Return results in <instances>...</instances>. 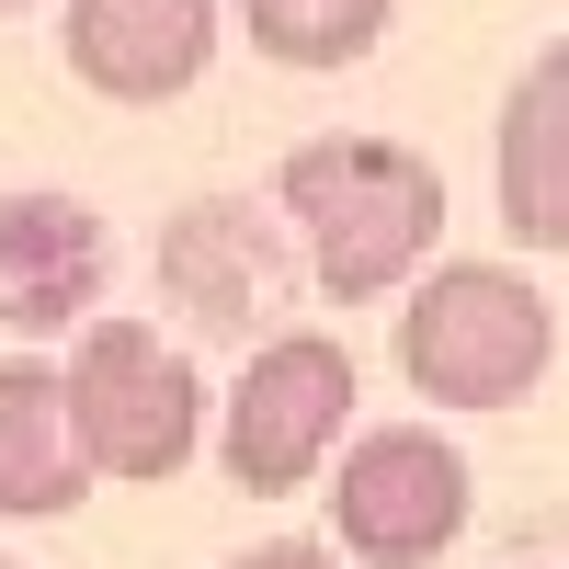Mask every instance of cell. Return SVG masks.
I'll use <instances>...</instances> for the list:
<instances>
[{"instance_id":"12","label":"cell","mask_w":569,"mask_h":569,"mask_svg":"<svg viewBox=\"0 0 569 569\" xmlns=\"http://www.w3.org/2000/svg\"><path fill=\"white\" fill-rule=\"evenodd\" d=\"M0 12H23V0H0Z\"/></svg>"},{"instance_id":"2","label":"cell","mask_w":569,"mask_h":569,"mask_svg":"<svg viewBox=\"0 0 569 569\" xmlns=\"http://www.w3.org/2000/svg\"><path fill=\"white\" fill-rule=\"evenodd\" d=\"M558 353V308L512 262H433V284L399 319V376L433 410H512L536 399Z\"/></svg>"},{"instance_id":"3","label":"cell","mask_w":569,"mask_h":569,"mask_svg":"<svg viewBox=\"0 0 569 569\" xmlns=\"http://www.w3.org/2000/svg\"><path fill=\"white\" fill-rule=\"evenodd\" d=\"M342 421H353V353L330 330H284V342H262L240 365L217 456H228V479L251 501H297L319 479V456L342 445Z\"/></svg>"},{"instance_id":"10","label":"cell","mask_w":569,"mask_h":569,"mask_svg":"<svg viewBox=\"0 0 569 569\" xmlns=\"http://www.w3.org/2000/svg\"><path fill=\"white\" fill-rule=\"evenodd\" d=\"M388 12H399V0H240L251 46L284 58V69H342V58H365V46L388 34Z\"/></svg>"},{"instance_id":"11","label":"cell","mask_w":569,"mask_h":569,"mask_svg":"<svg viewBox=\"0 0 569 569\" xmlns=\"http://www.w3.org/2000/svg\"><path fill=\"white\" fill-rule=\"evenodd\" d=\"M228 569H342V558H330V547H308V536H273V547L228 558Z\"/></svg>"},{"instance_id":"13","label":"cell","mask_w":569,"mask_h":569,"mask_svg":"<svg viewBox=\"0 0 569 569\" xmlns=\"http://www.w3.org/2000/svg\"><path fill=\"white\" fill-rule=\"evenodd\" d=\"M0 569H12V558H0Z\"/></svg>"},{"instance_id":"9","label":"cell","mask_w":569,"mask_h":569,"mask_svg":"<svg viewBox=\"0 0 569 569\" xmlns=\"http://www.w3.org/2000/svg\"><path fill=\"white\" fill-rule=\"evenodd\" d=\"M501 228L525 251H569V34L525 58L501 103Z\"/></svg>"},{"instance_id":"5","label":"cell","mask_w":569,"mask_h":569,"mask_svg":"<svg viewBox=\"0 0 569 569\" xmlns=\"http://www.w3.org/2000/svg\"><path fill=\"white\" fill-rule=\"evenodd\" d=\"M330 536L365 569H433L467 536V456L445 433H421V421L365 433L342 456V479H330Z\"/></svg>"},{"instance_id":"4","label":"cell","mask_w":569,"mask_h":569,"mask_svg":"<svg viewBox=\"0 0 569 569\" xmlns=\"http://www.w3.org/2000/svg\"><path fill=\"white\" fill-rule=\"evenodd\" d=\"M69 399H80L91 467H103V479H137V490H160L171 467L194 456V433H206V388H194V365H182L160 330H137V319L80 330V353H69Z\"/></svg>"},{"instance_id":"1","label":"cell","mask_w":569,"mask_h":569,"mask_svg":"<svg viewBox=\"0 0 569 569\" xmlns=\"http://www.w3.org/2000/svg\"><path fill=\"white\" fill-rule=\"evenodd\" d=\"M273 194L308 228L319 297H342V308L399 297L421 273V251L445 240V171L421 149H399V137H308Z\"/></svg>"},{"instance_id":"6","label":"cell","mask_w":569,"mask_h":569,"mask_svg":"<svg viewBox=\"0 0 569 569\" xmlns=\"http://www.w3.org/2000/svg\"><path fill=\"white\" fill-rule=\"evenodd\" d=\"M217 58V0H69V80L103 103H171Z\"/></svg>"},{"instance_id":"8","label":"cell","mask_w":569,"mask_h":569,"mask_svg":"<svg viewBox=\"0 0 569 569\" xmlns=\"http://www.w3.org/2000/svg\"><path fill=\"white\" fill-rule=\"evenodd\" d=\"M91 433L58 365H0V512L12 525H58L91 501Z\"/></svg>"},{"instance_id":"7","label":"cell","mask_w":569,"mask_h":569,"mask_svg":"<svg viewBox=\"0 0 569 569\" xmlns=\"http://www.w3.org/2000/svg\"><path fill=\"white\" fill-rule=\"evenodd\" d=\"M114 273L103 217L69 206V194H12L0 206V319L12 330H69Z\"/></svg>"}]
</instances>
